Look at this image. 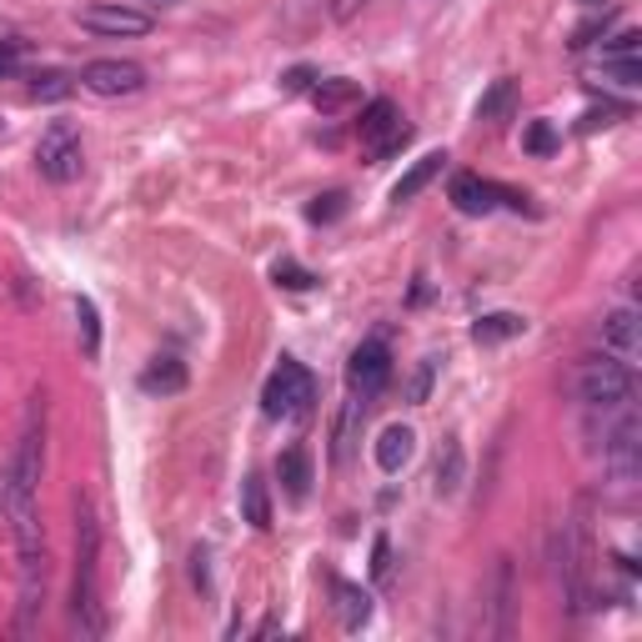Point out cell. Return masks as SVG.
<instances>
[{
  "label": "cell",
  "mask_w": 642,
  "mask_h": 642,
  "mask_svg": "<svg viewBox=\"0 0 642 642\" xmlns=\"http://www.w3.org/2000/svg\"><path fill=\"white\" fill-rule=\"evenodd\" d=\"M76 316H81V347H86V357H101V322H96V302H91V296H76Z\"/></svg>",
  "instance_id": "484cf974"
},
{
  "label": "cell",
  "mask_w": 642,
  "mask_h": 642,
  "mask_svg": "<svg viewBox=\"0 0 642 642\" xmlns=\"http://www.w3.org/2000/svg\"><path fill=\"white\" fill-rule=\"evenodd\" d=\"M446 201H452L462 217H492V211L502 207V186L462 171V176H452V186H446Z\"/></svg>",
  "instance_id": "7c38bea8"
},
{
  "label": "cell",
  "mask_w": 642,
  "mask_h": 642,
  "mask_svg": "<svg viewBox=\"0 0 642 642\" xmlns=\"http://www.w3.org/2000/svg\"><path fill=\"white\" fill-rule=\"evenodd\" d=\"M572 392H577V402L588 407V412H612V407L632 402V392H638L632 361H622V357H588L582 367H577V377H572Z\"/></svg>",
  "instance_id": "277c9868"
},
{
  "label": "cell",
  "mask_w": 642,
  "mask_h": 642,
  "mask_svg": "<svg viewBox=\"0 0 642 642\" xmlns=\"http://www.w3.org/2000/svg\"><path fill=\"white\" fill-rule=\"evenodd\" d=\"M312 402H316V381L302 361L282 357V367L266 377V392H262V407L266 417H286V422H302L312 417Z\"/></svg>",
  "instance_id": "8992f818"
},
{
  "label": "cell",
  "mask_w": 642,
  "mask_h": 642,
  "mask_svg": "<svg viewBox=\"0 0 642 642\" xmlns=\"http://www.w3.org/2000/svg\"><path fill=\"white\" fill-rule=\"evenodd\" d=\"M357 6H361V0H337V6H331V15H337V21H351V15H357Z\"/></svg>",
  "instance_id": "74e56055"
},
{
  "label": "cell",
  "mask_w": 642,
  "mask_h": 642,
  "mask_svg": "<svg viewBox=\"0 0 642 642\" xmlns=\"http://www.w3.org/2000/svg\"><path fill=\"white\" fill-rule=\"evenodd\" d=\"M15 66H21V41H0V81L15 76Z\"/></svg>",
  "instance_id": "8d00e7d4"
},
{
  "label": "cell",
  "mask_w": 642,
  "mask_h": 642,
  "mask_svg": "<svg viewBox=\"0 0 642 642\" xmlns=\"http://www.w3.org/2000/svg\"><path fill=\"white\" fill-rule=\"evenodd\" d=\"M512 106H517V81H492V91L477 101V120H507L512 116Z\"/></svg>",
  "instance_id": "cb8c5ba5"
},
{
  "label": "cell",
  "mask_w": 642,
  "mask_h": 642,
  "mask_svg": "<svg viewBox=\"0 0 642 642\" xmlns=\"http://www.w3.org/2000/svg\"><path fill=\"white\" fill-rule=\"evenodd\" d=\"M552 572L562 588L567 612H582L592 602V527H588V502H577L572 517L557 527L552 537Z\"/></svg>",
  "instance_id": "3957f363"
},
{
  "label": "cell",
  "mask_w": 642,
  "mask_h": 642,
  "mask_svg": "<svg viewBox=\"0 0 642 642\" xmlns=\"http://www.w3.org/2000/svg\"><path fill=\"white\" fill-rule=\"evenodd\" d=\"M347 381L357 397H377L392 381V351H387V341H361L347 361Z\"/></svg>",
  "instance_id": "8fae6325"
},
{
  "label": "cell",
  "mask_w": 642,
  "mask_h": 642,
  "mask_svg": "<svg viewBox=\"0 0 642 642\" xmlns=\"http://www.w3.org/2000/svg\"><path fill=\"white\" fill-rule=\"evenodd\" d=\"M337 217H347V191H327V197H316L312 207H306V221H312V227H331Z\"/></svg>",
  "instance_id": "4316f807"
},
{
  "label": "cell",
  "mask_w": 642,
  "mask_h": 642,
  "mask_svg": "<svg viewBox=\"0 0 642 642\" xmlns=\"http://www.w3.org/2000/svg\"><path fill=\"white\" fill-rule=\"evenodd\" d=\"M357 136H361V151H367L371 161H387V156H397L407 141H412V126H407V116H402L397 101L377 96V101H367V110H361Z\"/></svg>",
  "instance_id": "52a82bcc"
},
{
  "label": "cell",
  "mask_w": 642,
  "mask_h": 642,
  "mask_svg": "<svg viewBox=\"0 0 642 642\" xmlns=\"http://www.w3.org/2000/svg\"><path fill=\"white\" fill-rule=\"evenodd\" d=\"M638 31H618L608 45H602V61H638Z\"/></svg>",
  "instance_id": "1f68e13d"
},
{
  "label": "cell",
  "mask_w": 642,
  "mask_h": 642,
  "mask_svg": "<svg viewBox=\"0 0 642 642\" xmlns=\"http://www.w3.org/2000/svg\"><path fill=\"white\" fill-rule=\"evenodd\" d=\"M436 367H442V357H422V367H417L412 387H407V402L422 407L427 397H432V381H436Z\"/></svg>",
  "instance_id": "f1b7e54d"
},
{
  "label": "cell",
  "mask_w": 642,
  "mask_h": 642,
  "mask_svg": "<svg viewBox=\"0 0 642 642\" xmlns=\"http://www.w3.org/2000/svg\"><path fill=\"white\" fill-rule=\"evenodd\" d=\"M186 381H191V371H186L181 357H156L151 367L141 371V392H151V397H176V392H186Z\"/></svg>",
  "instance_id": "9a60e30c"
},
{
  "label": "cell",
  "mask_w": 642,
  "mask_h": 642,
  "mask_svg": "<svg viewBox=\"0 0 642 642\" xmlns=\"http://www.w3.org/2000/svg\"><path fill=\"white\" fill-rule=\"evenodd\" d=\"M306 96H312V106L322 110V116H341V110H351L361 101V86H357V81H347V76H327V81L316 76Z\"/></svg>",
  "instance_id": "5bb4252c"
},
{
  "label": "cell",
  "mask_w": 642,
  "mask_h": 642,
  "mask_svg": "<svg viewBox=\"0 0 642 642\" xmlns=\"http://www.w3.org/2000/svg\"><path fill=\"white\" fill-rule=\"evenodd\" d=\"M462 477H467V457H462V442H457V436H446V442H442V457H436V472H432L436 497H457Z\"/></svg>",
  "instance_id": "d6986e66"
},
{
  "label": "cell",
  "mask_w": 642,
  "mask_h": 642,
  "mask_svg": "<svg viewBox=\"0 0 642 642\" xmlns=\"http://www.w3.org/2000/svg\"><path fill=\"white\" fill-rule=\"evenodd\" d=\"M276 286H286V292H306V286H312L316 282V276L312 272H306V266H296L292 262V256H282V262H276Z\"/></svg>",
  "instance_id": "4dcf8cb0"
},
{
  "label": "cell",
  "mask_w": 642,
  "mask_h": 642,
  "mask_svg": "<svg viewBox=\"0 0 642 642\" xmlns=\"http://www.w3.org/2000/svg\"><path fill=\"white\" fill-rule=\"evenodd\" d=\"M523 146H527L533 156H547V151L557 146V131L547 126V120H533V126H527V136H523Z\"/></svg>",
  "instance_id": "836d02e7"
},
{
  "label": "cell",
  "mask_w": 642,
  "mask_h": 642,
  "mask_svg": "<svg viewBox=\"0 0 642 642\" xmlns=\"http://www.w3.org/2000/svg\"><path fill=\"white\" fill-rule=\"evenodd\" d=\"M602 76L622 91H638L642 86V61H602Z\"/></svg>",
  "instance_id": "f546056e"
},
{
  "label": "cell",
  "mask_w": 642,
  "mask_h": 642,
  "mask_svg": "<svg viewBox=\"0 0 642 642\" xmlns=\"http://www.w3.org/2000/svg\"><path fill=\"white\" fill-rule=\"evenodd\" d=\"M71 91H76V86H71V76H55V71H51V76H41V81L31 86V96H35V101H66Z\"/></svg>",
  "instance_id": "d6a6232c"
},
{
  "label": "cell",
  "mask_w": 642,
  "mask_h": 642,
  "mask_svg": "<svg viewBox=\"0 0 642 642\" xmlns=\"http://www.w3.org/2000/svg\"><path fill=\"white\" fill-rule=\"evenodd\" d=\"M331 598H337V618H341V628L347 632H361L371 622V592L367 588H357V582H331Z\"/></svg>",
  "instance_id": "2e32d148"
},
{
  "label": "cell",
  "mask_w": 642,
  "mask_h": 642,
  "mask_svg": "<svg viewBox=\"0 0 642 642\" xmlns=\"http://www.w3.org/2000/svg\"><path fill=\"white\" fill-rule=\"evenodd\" d=\"M523 331H527V322L517 312H492L472 327V341L477 347H497V341H512V337H523Z\"/></svg>",
  "instance_id": "7402d4cb"
},
{
  "label": "cell",
  "mask_w": 642,
  "mask_h": 642,
  "mask_svg": "<svg viewBox=\"0 0 642 642\" xmlns=\"http://www.w3.org/2000/svg\"><path fill=\"white\" fill-rule=\"evenodd\" d=\"M371 577H377V582H387V577H392V547H387V537H377V543H371Z\"/></svg>",
  "instance_id": "e575fe53"
},
{
  "label": "cell",
  "mask_w": 642,
  "mask_h": 642,
  "mask_svg": "<svg viewBox=\"0 0 642 642\" xmlns=\"http://www.w3.org/2000/svg\"><path fill=\"white\" fill-rule=\"evenodd\" d=\"M276 472H282V487L292 502H306V492H312V457H306L302 446H286L282 462H276Z\"/></svg>",
  "instance_id": "44dd1931"
},
{
  "label": "cell",
  "mask_w": 642,
  "mask_h": 642,
  "mask_svg": "<svg viewBox=\"0 0 642 642\" xmlns=\"http://www.w3.org/2000/svg\"><path fill=\"white\" fill-rule=\"evenodd\" d=\"M41 457H45V397H31L25 407L15 452L6 457L0 472V507L11 517L15 547H21V612H15V632L31 638L35 618L45 608V537H41Z\"/></svg>",
  "instance_id": "6da1fadb"
},
{
  "label": "cell",
  "mask_w": 642,
  "mask_h": 642,
  "mask_svg": "<svg viewBox=\"0 0 642 642\" xmlns=\"http://www.w3.org/2000/svg\"><path fill=\"white\" fill-rule=\"evenodd\" d=\"M412 452H417V432L412 427H387V432L377 436V467L381 472H402L407 462H412Z\"/></svg>",
  "instance_id": "e0dca14e"
},
{
  "label": "cell",
  "mask_w": 642,
  "mask_h": 642,
  "mask_svg": "<svg viewBox=\"0 0 642 642\" xmlns=\"http://www.w3.org/2000/svg\"><path fill=\"white\" fill-rule=\"evenodd\" d=\"M76 628L81 638H106V608H101V523L91 497H76Z\"/></svg>",
  "instance_id": "7a4b0ae2"
},
{
  "label": "cell",
  "mask_w": 642,
  "mask_h": 642,
  "mask_svg": "<svg viewBox=\"0 0 642 642\" xmlns=\"http://www.w3.org/2000/svg\"><path fill=\"white\" fill-rule=\"evenodd\" d=\"M622 116H628V106H592V110H582V120H577V136L608 131V126H618Z\"/></svg>",
  "instance_id": "83f0119b"
},
{
  "label": "cell",
  "mask_w": 642,
  "mask_h": 642,
  "mask_svg": "<svg viewBox=\"0 0 642 642\" xmlns=\"http://www.w3.org/2000/svg\"><path fill=\"white\" fill-rule=\"evenodd\" d=\"M612 427L602 432V467H608V477L618 482V487H632V482L642 477V417L632 402L612 407Z\"/></svg>",
  "instance_id": "5b68a950"
},
{
  "label": "cell",
  "mask_w": 642,
  "mask_h": 642,
  "mask_svg": "<svg viewBox=\"0 0 642 642\" xmlns=\"http://www.w3.org/2000/svg\"><path fill=\"white\" fill-rule=\"evenodd\" d=\"M312 81H316V71L312 66H292L282 76V91H292V96H302V91H312Z\"/></svg>",
  "instance_id": "d590c367"
},
{
  "label": "cell",
  "mask_w": 642,
  "mask_h": 642,
  "mask_svg": "<svg viewBox=\"0 0 642 642\" xmlns=\"http://www.w3.org/2000/svg\"><path fill=\"white\" fill-rule=\"evenodd\" d=\"M241 517H246L251 527H272V497H266V482L256 477V472L241 482Z\"/></svg>",
  "instance_id": "603a6c76"
},
{
  "label": "cell",
  "mask_w": 642,
  "mask_h": 642,
  "mask_svg": "<svg viewBox=\"0 0 642 642\" xmlns=\"http://www.w3.org/2000/svg\"><path fill=\"white\" fill-rule=\"evenodd\" d=\"M81 86L101 101H120V96L146 91V71L136 66V61H91V66L81 71Z\"/></svg>",
  "instance_id": "30bf717a"
},
{
  "label": "cell",
  "mask_w": 642,
  "mask_h": 642,
  "mask_svg": "<svg viewBox=\"0 0 642 642\" xmlns=\"http://www.w3.org/2000/svg\"><path fill=\"white\" fill-rule=\"evenodd\" d=\"M76 21H81V31L110 35V41H120V35H146V31H151V11H136V6H120V0H101V6H86V11H81Z\"/></svg>",
  "instance_id": "9c48e42d"
},
{
  "label": "cell",
  "mask_w": 642,
  "mask_h": 642,
  "mask_svg": "<svg viewBox=\"0 0 642 642\" xmlns=\"http://www.w3.org/2000/svg\"><path fill=\"white\" fill-rule=\"evenodd\" d=\"M361 407H367L361 397L341 407L337 432H331V462H347V457H351V442H357V427H361Z\"/></svg>",
  "instance_id": "d4e9b609"
},
{
  "label": "cell",
  "mask_w": 642,
  "mask_h": 642,
  "mask_svg": "<svg viewBox=\"0 0 642 642\" xmlns=\"http://www.w3.org/2000/svg\"><path fill=\"white\" fill-rule=\"evenodd\" d=\"M492 638H512V557H502L492 577Z\"/></svg>",
  "instance_id": "ffe728a7"
},
{
  "label": "cell",
  "mask_w": 642,
  "mask_h": 642,
  "mask_svg": "<svg viewBox=\"0 0 642 642\" xmlns=\"http://www.w3.org/2000/svg\"><path fill=\"white\" fill-rule=\"evenodd\" d=\"M156 6H181V0H156Z\"/></svg>",
  "instance_id": "f35d334b"
},
{
  "label": "cell",
  "mask_w": 642,
  "mask_h": 642,
  "mask_svg": "<svg viewBox=\"0 0 642 642\" xmlns=\"http://www.w3.org/2000/svg\"><path fill=\"white\" fill-rule=\"evenodd\" d=\"M442 166H446V151H427L422 161L407 166V176L392 186V201H397V207H407V201H412L417 191H427V186H432L436 176H442Z\"/></svg>",
  "instance_id": "ac0fdd59"
},
{
  "label": "cell",
  "mask_w": 642,
  "mask_h": 642,
  "mask_svg": "<svg viewBox=\"0 0 642 642\" xmlns=\"http://www.w3.org/2000/svg\"><path fill=\"white\" fill-rule=\"evenodd\" d=\"M602 347L612 351V357L632 361L642 347V316L638 306H612L608 316H602Z\"/></svg>",
  "instance_id": "4fadbf2b"
},
{
  "label": "cell",
  "mask_w": 642,
  "mask_h": 642,
  "mask_svg": "<svg viewBox=\"0 0 642 642\" xmlns=\"http://www.w3.org/2000/svg\"><path fill=\"white\" fill-rule=\"evenodd\" d=\"M35 166H41V176L55 186H71L81 176L86 151H81V131L71 120H51V126H45V136L35 141Z\"/></svg>",
  "instance_id": "ba28073f"
}]
</instances>
